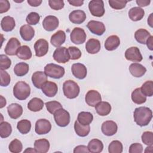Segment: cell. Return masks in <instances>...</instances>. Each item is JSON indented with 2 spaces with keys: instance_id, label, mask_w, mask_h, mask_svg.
Returning a JSON list of instances; mask_svg holds the SVG:
<instances>
[{
  "instance_id": "6da1fadb",
  "label": "cell",
  "mask_w": 153,
  "mask_h": 153,
  "mask_svg": "<svg viewBox=\"0 0 153 153\" xmlns=\"http://www.w3.org/2000/svg\"><path fill=\"white\" fill-rule=\"evenodd\" d=\"M134 121L140 127L149 124L152 118V112L150 108L146 106L136 108L133 112Z\"/></svg>"
},
{
  "instance_id": "7a4b0ae2",
  "label": "cell",
  "mask_w": 153,
  "mask_h": 153,
  "mask_svg": "<svg viewBox=\"0 0 153 153\" xmlns=\"http://www.w3.org/2000/svg\"><path fill=\"white\" fill-rule=\"evenodd\" d=\"M30 94V87L25 81H18L13 87V94L19 100L26 99Z\"/></svg>"
},
{
  "instance_id": "3957f363",
  "label": "cell",
  "mask_w": 153,
  "mask_h": 153,
  "mask_svg": "<svg viewBox=\"0 0 153 153\" xmlns=\"http://www.w3.org/2000/svg\"><path fill=\"white\" fill-rule=\"evenodd\" d=\"M64 95L70 99L76 98L79 93L80 88L78 84L73 80H66L63 84Z\"/></svg>"
},
{
  "instance_id": "277c9868",
  "label": "cell",
  "mask_w": 153,
  "mask_h": 153,
  "mask_svg": "<svg viewBox=\"0 0 153 153\" xmlns=\"http://www.w3.org/2000/svg\"><path fill=\"white\" fill-rule=\"evenodd\" d=\"M44 72L47 76L54 78L60 79L63 76L65 71L63 67L54 64L48 63L44 67Z\"/></svg>"
},
{
  "instance_id": "5b68a950",
  "label": "cell",
  "mask_w": 153,
  "mask_h": 153,
  "mask_svg": "<svg viewBox=\"0 0 153 153\" xmlns=\"http://www.w3.org/2000/svg\"><path fill=\"white\" fill-rule=\"evenodd\" d=\"M54 115V119L56 124L61 127L67 126L70 123V114L63 108L56 111Z\"/></svg>"
},
{
  "instance_id": "8992f818",
  "label": "cell",
  "mask_w": 153,
  "mask_h": 153,
  "mask_svg": "<svg viewBox=\"0 0 153 153\" xmlns=\"http://www.w3.org/2000/svg\"><path fill=\"white\" fill-rule=\"evenodd\" d=\"M88 9L91 14L94 17H102L105 12L104 2L102 0H92L88 3Z\"/></svg>"
},
{
  "instance_id": "52a82bcc",
  "label": "cell",
  "mask_w": 153,
  "mask_h": 153,
  "mask_svg": "<svg viewBox=\"0 0 153 153\" xmlns=\"http://www.w3.org/2000/svg\"><path fill=\"white\" fill-rule=\"evenodd\" d=\"M86 33L85 30L81 27H75L70 34V38L72 42L79 45L83 44L86 39Z\"/></svg>"
},
{
  "instance_id": "ba28073f",
  "label": "cell",
  "mask_w": 153,
  "mask_h": 153,
  "mask_svg": "<svg viewBox=\"0 0 153 153\" xmlns=\"http://www.w3.org/2000/svg\"><path fill=\"white\" fill-rule=\"evenodd\" d=\"M53 57L55 61L60 63H66L70 60L68 49L65 47H57L53 53Z\"/></svg>"
},
{
  "instance_id": "9c48e42d",
  "label": "cell",
  "mask_w": 153,
  "mask_h": 153,
  "mask_svg": "<svg viewBox=\"0 0 153 153\" xmlns=\"http://www.w3.org/2000/svg\"><path fill=\"white\" fill-rule=\"evenodd\" d=\"M51 124L50 122L46 119H39L35 123V131L38 134H45L50 131Z\"/></svg>"
},
{
  "instance_id": "30bf717a",
  "label": "cell",
  "mask_w": 153,
  "mask_h": 153,
  "mask_svg": "<svg viewBox=\"0 0 153 153\" xmlns=\"http://www.w3.org/2000/svg\"><path fill=\"white\" fill-rule=\"evenodd\" d=\"M125 57L127 60L133 62H140L143 59L140 51L137 47H131L127 48L125 52Z\"/></svg>"
},
{
  "instance_id": "8fae6325",
  "label": "cell",
  "mask_w": 153,
  "mask_h": 153,
  "mask_svg": "<svg viewBox=\"0 0 153 153\" xmlns=\"http://www.w3.org/2000/svg\"><path fill=\"white\" fill-rule=\"evenodd\" d=\"M85 100L88 106L95 107V106L98 103L101 102V95L100 93L97 90H90L86 93L85 96Z\"/></svg>"
},
{
  "instance_id": "7c38bea8",
  "label": "cell",
  "mask_w": 153,
  "mask_h": 153,
  "mask_svg": "<svg viewBox=\"0 0 153 153\" xmlns=\"http://www.w3.org/2000/svg\"><path fill=\"white\" fill-rule=\"evenodd\" d=\"M87 27L92 33L99 36L102 35L106 30L103 23L99 21L91 20L87 23Z\"/></svg>"
},
{
  "instance_id": "4fadbf2b",
  "label": "cell",
  "mask_w": 153,
  "mask_h": 153,
  "mask_svg": "<svg viewBox=\"0 0 153 153\" xmlns=\"http://www.w3.org/2000/svg\"><path fill=\"white\" fill-rule=\"evenodd\" d=\"M34 50L36 56L42 57L48 53V42L44 39H39L35 42Z\"/></svg>"
},
{
  "instance_id": "5bb4252c",
  "label": "cell",
  "mask_w": 153,
  "mask_h": 153,
  "mask_svg": "<svg viewBox=\"0 0 153 153\" xmlns=\"http://www.w3.org/2000/svg\"><path fill=\"white\" fill-rule=\"evenodd\" d=\"M59 25V19L54 16H47L42 21V26L44 29L48 32L55 30L58 27Z\"/></svg>"
},
{
  "instance_id": "9a60e30c",
  "label": "cell",
  "mask_w": 153,
  "mask_h": 153,
  "mask_svg": "<svg viewBox=\"0 0 153 153\" xmlns=\"http://www.w3.org/2000/svg\"><path fill=\"white\" fill-rule=\"evenodd\" d=\"M20 42L16 38H11L8 41L4 51L6 54L8 56H14L16 55L17 51L20 47Z\"/></svg>"
},
{
  "instance_id": "2e32d148",
  "label": "cell",
  "mask_w": 153,
  "mask_h": 153,
  "mask_svg": "<svg viewBox=\"0 0 153 153\" xmlns=\"http://www.w3.org/2000/svg\"><path fill=\"white\" fill-rule=\"evenodd\" d=\"M118 130V126L115 122L112 120H108L103 122L101 126L102 133L107 136L114 135Z\"/></svg>"
},
{
  "instance_id": "e0dca14e",
  "label": "cell",
  "mask_w": 153,
  "mask_h": 153,
  "mask_svg": "<svg viewBox=\"0 0 153 153\" xmlns=\"http://www.w3.org/2000/svg\"><path fill=\"white\" fill-rule=\"evenodd\" d=\"M71 71L73 75L79 79H84L87 74V70L85 66L80 63H74L71 66Z\"/></svg>"
},
{
  "instance_id": "ac0fdd59",
  "label": "cell",
  "mask_w": 153,
  "mask_h": 153,
  "mask_svg": "<svg viewBox=\"0 0 153 153\" xmlns=\"http://www.w3.org/2000/svg\"><path fill=\"white\" fill-rule=\"evenodd\" d=\"M32 81L36 88L41 89L44 83L47 81V76L44 72H35L32 76Z\"/></svg>"
},
{
  "instance_id": "d6986e66",
  "label": "cell",
  "mask_w": 153,
  "mask_h": 153,
  "mask_svg": "<svg viewBox=\"0 0 153 153\" xmlns=\"http://www.w3.org/2000/svg\"><path fill=\"white\" fill-rule=\"evenodd\" d=\"M42 93L47 97H52L56 96L58 91L57 85L52 81H47L44 83L42 88Z\"/></svg>"
},
{
  "instance_id": "ffe728a7",
  "label": "cell",
  "mask_w": 153,
  "mask_h": 153,
  "mask_svg": "<svg viewBox=\"0 0 153 153\" xmlns=\"http://www.w3.org/2000/svg\"><path fill=\"white\" fill-rule=\"evenodd\" d=\"M69 19L72 23L81 24L85 20L86 14L82 10H74L69 14Z\"/></svg>"
},
{
  "instance_id": "44dd1931",
  "label": "cell",
  "mask_w": 153,
  "mask_h": 153,
  "mask_svg": "<svg viewBox=\"0 0 153 153\" xmlns=\"http://www.w3.org/2000/svg\"><path fill=\"white\" fill-rule=\"evenodd\" d=\"M20 34L24 41H30L35 35V30L31 26L24 25L20 28Z\"/></svg>"
},
{
  "instance_id": "7402d4cb",
  "label": "cell",
  "mask_w": 153,
  "mask_h": 153,
  "mask_svg": "<svg viewBox=\"0 0 153 153\" xmlns=\"http://www.w3.org/2000/svg\"><path fill=\"white\" fill-rule=\"evenodd\" d=\"M7 112L12 119L19 118L23 114V108L18 103H11L7 107Z\"/></svg>"
},
{
  "instance_id": "603a6c76",
  "label": "cell",
  "mask_w": 153,
  "mask_h": 153,
  "mask_svg": "<svg viewBox=\"0 0 153 153\" xmlns=\"http://www.w3.org/2000/svg\"><path fill=\"white\" fill-rule=\"evenodd\" d=\"M66 40V33L64 31L60 30L54 33L50 39L51 44L55 47H60Z\"/></svg>"
},
{
  "instance_id": "cb8c5ba5",
  "label": "cell",
  "mask_w": 153,
  "mask_h": 153,
  "mask_svg": "<svg viewBox=\"0 0 153 153\" xmlns=\"http://www.w3.org/2000/svg\"><path fill=\"white\" fill-rule=\"evenodd\" d=\"M101 48L100 41L95 38H91L85 44L86 51L91 54L97 53Z\"/></svg>"
},
{
  "instance_id": "d4e9b609",
  "label": "cell",
  "mask_w": 153,
  "mask_h": 153,
  "mask_svg": "<svg viewBox=\"0 0 153 153\" xmlns=\"http://www.w3.org/2000/svg\"><path fill=\"white\" fill-rule=\"evenodd\" d=\"M129 71L130 74L134 77L139 78L145 75L146 72V69L142 65L138 63H131L129 68Z\"/></svg>"
},
{
  "instance_id": "484cf974",
  "label": "cell",
  "mask_w": 153,
  "mask_h": 153,
  "mask_svg": "<svg viewBox=\"0 0 153 153\" xmlns=\"http://www.w3.org/2000/svg\"><path fill=\"white\" fill-rule=\"evenodd\" d=\"M120 44V39L117 35L109 36L105 42V48L108 51H113L117 49Z\"/></svg>"
},
{
  "instance_id": "4316f807",
  "label": "cell",
  "mask_w": 153,
  "mask_h": 153,
  "mask_svg": "<svg viewBox=\"0 0 153 153\" xmlns=\"http://www.w3.org/2000/svg\"><path fill=\"white\" fill-rule=\"evenodd\" d=\"M1 26L2 29L5 32L12 31L16 26V22L14 18L9 16L4 17L1 21Z\"/></svg>"
},
{
  "instance_id": "83f0119b",
  "label": "cell",
  "mask_w": 153,
  "mask_h": 153,
  "mask_svg": "<svg viewBox=\"0 0 153 153\" xmlns=\"http://www.w3.org/2000/svg\"><path fill=\"white\" fill-rule=\"evenodd\" d=\"M111 105L108 102L101 101L95 106V110L100 116L108 115L111 111Z\"/></svg>"
},
{
  "instance_id": "f1b7e54d",
  "label": "cell",
  "mask_w": 153,
  "mask_h": 153,
  "mask_svg": "<svg viewBox=\"0 0 153 153\" xmlns=\"http://www.w3.org/2000/svg\"><path fill=\"white\" fill-rule=\"evenodd\" d=\"M50 146V142L46 139H38L34 142V148L39 153L47 152L49 150Z\"/></svg>"
},
{
  "instance_id": "f546056e",
  "label": "cell",
  "mask_w": 153,
  "mask_h": 153,
  "mask_svg": "<svg viewBox=\"0 0 153 153\" xmlns=\"http://www.w3.org/2000/svg\"><path fill=\"white\" fill-rule=\"evenodd\" d=\"M145 15V11L140 7H134L130 9L128 11L129 18L134 22L139 21Z\"/></svg>"
},
{
  "instance_id": "4dcf8cb0",
  "label": "cell",
  "mask_w": 153,
  "mask_h": 153,
  "mask_svg": "<svg viewBox=\"0 0 153 153\" xmlns=\"http://www.w3.org/2000/svg\"><path fill=\"white\" fill-rule=\"evenodd\" d=\"M87 148L89 152L99 153L103 151V143L99 139H93L88 142Z\"/></svg>"
},
{
  "instance_id": "1f68e13d",
  "label": "cell",
  "mask_w": 153,
  "mask_h": 153,
  "mask_svg": "<svg viewBox=\"0 0 153 153\" xmlns=\"http://www.w3.org/2000/svg\"><path fill=\"white\" fill-rule=\"evenodd\" d=\"M44 106L42 100L38 97H33L27 103V108L32 112H38L41 111Z\"/></svg>"
},
{
  "instance_id": "d6a6232c",
  "label": "cell",
  "mask_w": 153,
  "mask_h": 153,
  "mask_svg": "<svg viewBox=\"0 0 153 153\" xmlns=\"http://www.w3.org/2000/svg\"><path fill=\"white\" fill-rule=\"evenodd\" d=\"M151 36V33L145 29H139L134 33L136 40L141 44H145L147 39Z\"/></svg>"
},
{
  "instance_id": "836d02e7",
  "label": "cell",
  "mask_w": 153,
  "mask_h": 153,
  "mask_svg": "<svg viewBox=\"0 0 153 153\" xmlns=\"http://www.w3.org/2000/svg\"><path fill=\"white\" fill-rule=\"evenodd\" d=\"M93 115L90 112L82 111L78 114L77 121L83 126L90 125L93 121Z\"/></svg>"
},
{
  "instance_id": "e575fe53",
  "label": "cell",
  "mask_w": 153,
  "mask_h": 153,
  "mask_svg": "<svg viewBox=\"0 0 153 153\" xmlns=\"http://www.w3.org/2000/svg\"><path fill=\"white\" fill-rule=\"evenodd\" d=\"M74 130L78 136L80 137H85L90 133V125L83 126L76 120L74 123Z\"/></svg>"
},
{
  "instance_id": "d590c367",
  "label": "cell",
  "mask_w": 153,
  "mask_h": 153,
  "mask_svg": "<svg viewBox=\"0 0 153 153\" xmlns=\"http://www.w3.org/2000/svg\"><path fill=\"white\" fill-rule=\"evenodd\" d=\"M131 98L132 101L137 105L142 104L146 100V97L142 94L140 88H136L132 91Z\"/></svg>"
},
{
  "instance_id": "8d00e7d4",
  "label": "cell",
  "mask_w": 153,
  "mask_h": 153,
  "mask_svg": "<svg viewBox=\"0 0 153 153\" xmlns=\"http://www.w3.org/2000/svg\"><path fill=\"white\" fill-rule=\"evenodd\" d=\"M16 55L19 59L27 60L32 57V54L29 47L27 45H22L17 50Z\"/></svg>"
},
{
  "instance_id": "74e56055",
  "label": "cell",
  "mask_w": 153,
  "mask_h": 153,
  "mask_svg": "<svg viewBox=\"0 0 153 153\" xmlns=\"http://www.w3.org/2000/svg\"><path fill=\"white\" fill-rule=\"evenodd\" d=\"M29 65L25 62H20L16 65L14 68V72L18 76H23L29 72Z\"/></svg>"
},
{
  "instance_id": "f35d334b",
  "label": "cell",
  "mask_w": 153,
  "mask_h": 153,
  "mask_svg": "<svg viewBox=\"0 0 153 153\" xmlns=\"http://www.w3.org/2000/svg\"><path fill=\"white\" fill-rule=\"evenodd\" d=\"M17 128L22 134H27L31 129V123L28 120H22L17 123Z\"/></svg>"
},
{
  "instance_id": "ab89813d",
  "label": "cell",
  "mask_w": 153,
  "mask_h": 153,
  "mask_svg": "<svg viewBox=\"0 0 153 153\" xmlns=\"http://www.w3.org/2000/svg\"><path fill=\"white\" fill-rule=\"evenodd\" d=\"M12 127L11 124L7 121L0 123V136L1 138H7L11 134Z\"/></svg>"
},
{
  "instance_id": "60d3db41",
  "label": "cell",
  "mask_w": 153,
  "mask_h": 153,
  "mask_svg": "<svg viewBox=\"0 0 153 153\" xmlns=\"http://www.w3.org/2000/svg\"><path fill=\"white\" fill-rule=\"evenodd\" d=\"M141 92L146 97H151L153 95V82L152 81H147L144 82L141 88Z\"/></svg>"
},
{
  "instance_id": "b9f144b4",
  "label": "cell",
  "mask_w": 153,
  "mask_h": 153,
  "mask_svg": "<svg viewBox=\"0 0 153 153\" xmlns=\"http://www.w3.org/2000/svg\"><path fill=\"white\" fill-rule=\"evenodd\" d=\"M123 146L122 143L117 140L112 141L108 146V151L109 153H121Z\"/></svg>"
},
{
  "instance_id": "7bdbcfd3",
  "label": "cell",
  "mask_w": 153,
  "mask_h": 153,
  "mask_svg": "<svg viewBox=\"0 0 153 153\" xmlns=\"http://www.w3.org/2000/svg\"><path fill=\"white\" fill-rule=\"evenodd\" d=\"M9 151L12 153H19L22 151L23 145L20 140L14 139L9 144Z\"/></svg>"
},
{
  "instance_id": "ee69618b",
  "label": "cell",
  "mask_w": 153,
  "mask_h": 153,
  "mask_svg": "<svg viewBox=\"0 0 153 153\" xmlns=\"http://www.w3.org/2000/svg\"><path fill=\"white\" fill-rule=\"evenodd\" d=\"M47 111L51 114H54V112L60 108H63L61 103L57 101H50L45 103Z\"/></svg>"
},
{
  "instance_id": "f6af8a7d",
  "label": "cell",
  "mask_w": 153,
  "mask_h": 153,
  "mask_svg": "<svg viewBox=\"0 0 153 153\" xmlns=\"http://www.w3.org/2000/svg\"><path fill=\"white\" fill-rule=\"evenodd\" d=\"M40 20V16L38 13L31 12L26 17V21L29 25H36Z\"/></svg>"
},
{
  "instance_id": "bcb514c9",
  "label": "cell",
  "mask_w": 153,
  "mask_h": 153,
  "mask_svg": "<svg viewBox=\"0 0 153 153\" xmlns=\"http://www.w3.org/2000/svg\"><path fill=\"white\" fill-rule=\"evenodd\" d=\"M68 51L71 60H78L81 57V51L76 47L70 46L68 47Z\"/></svg>"
},
{
  "instance_id": "7dc6e473",
  "label": "cell",
  "mask_w": 153,
  "mask_h": 153,
  "mask_svg": "<svg viewBox=\"0 0 153 153\" xmlns=\"http://www.w3.org/2000/svg\"><path fill=\"white\" fill-rule=\"evenodd\" d=\"M109 4L111 8L115 10H121L126 7L127 1L124 0H109Z\"/></svg>"
},
{
  "instance_id": "c3c4849f",
  "label": "cell",
  "mask_w": 153,
  "mask_h": 153,
  "mask_svg": "<svg viewBox=\"0 0 153 153\" xmlns=\"http://www.w3.org/2000/svg\"><path fill=\"white\" fill-rule=\"evenodd\" d=\"M141 139L144 144L148 146L153 145V133L152 131H146L143 132L142 134Z\"/></svg>"
},
{
  "instance_id": "681fc988",
  "label": "cell",
  "mask_w": 153,
  "mask_h": 153,
  "mask_svg": "<svg viewBox=\"0 0 153 153\" xmlns=\"http://www.w3.org/2000/svg\"><path fill=\"white\" fill-rule=\"evenodd\" d=\"M0 75H1V82L0 85L2 87L8 86L11 81V78L10 75L7 72L4 70L0 69Z\"/></svg>"
},
{
  "instance_id": "f907efd6",
  "label": "cell",
  "mask_w": 153,
  "mask_h": 153,
  "mask_svg": "<svg viewBox=\"0 0 153 153\" xmlns=\"http://www.w3.org/2000/svg\"><path fill=\"white\" fill-rule=\"evenodd\" d=\"M11 65V61L7 56L4 54L0 55V69L1 70L8 69Z\"/></svg>"
},
{
  "instance_id": "816d5d0a",
  "label": "cell",
  "mask_w": 153,
  "mask_h": 153,
  "mask_svg": "<svg viewBox=\"0 0 153 153\" xmlns=\"http://www.w3.org/2000/svg\"><path fill=\"white\" fill-rule=\"evenodd\" d=\"M48 5L53 10H60L64 7L65 4L62 0H49Z\"/></svg>"
},
{
  "instance_id": "f5cc1de1",
  "label": "cell",
  "mask_w": 153,
  "mask_h": 153,
  "mask_svg": "<svg viewBox=\"0 0 153 153\" xmlns=\"http://www.w3.org/2000/svg\"><path fill=\"white\" fill-rule=\"evenodd\" d=\"M130 153H142L143 152V146L139 143H132L129 148Z\"/></svg>"
},
{
  "instance_id": "db71d44e",
  "label": "cell",
  "mask_w": 153,
  "mask_h": 153,
  "mask_svg": "<svg viewBox=\"0 0 153 153\" xmlns=\"http://www.w3.org/2000/svg\"><path fill=\"white\" fill-rule=\"evenodd\" d=\"M10 8V4L7 0H0V13L7 12Z\"/></svg>"
},
{
  "instance_id": "11a10c76",
  "label": "cell",
  "mask_w": 153,
  "mask_h": 153,
  "mask_svg": "<svg viewBox=\"0 0 153 153\" xmlns=\"http://www.w3.org/2000/svg\"><path fill=\"white\" fill-rule=\"evenodd\" d=\"M74 153L78 152H89L87 146L85 145H78L76 146L74 149Z\"/></svg>"
},
{
  "instance_id": "9f6ffc18",
  "label": "cell",
  "mask_w": 153,
  "mask_h": 153,
  "mask_svg": "<svg viewBox=\"0 0 153 153\" xmlns=\"http://www.w3.org/2000/svg\"><path fill=\"white\" fill-rule=\"evenodd\" d=\"M136 4L138 5L139 7H144L149 5L151 3L150 0H136Z\"/></svg>"
},
{
  "instance_id": "6f0895ef",
  "label": "cell",
  "mask_w": 153,
  "mask_h": 153,
  "mask_svg": "<svg viewBox=\"0 0 153 153\" xmlns=\"http://www.w3.org/2000/svg\"><path fill=\"white\" fill-rule=\"evenodd\" d=\"M68 1L71 5L75 7H80L84 4V1L82 0H68Z\"/></svg>"
},
{
  "instance_id": "680465c9",
  "label": "cell",
  "mask_w": 153,
  "mask_h": 153,
  "mask_svg": "<svg viewBox=\"0 0 153 153\" xmlns=\"http://www.w3.org/2000/svg\"><path fill=\"white\" fill-rule=\"evenodd\" d=\"M27 2L29 4V5L34 7L40 5L42 3L41 0H27Z\"/></svg>"
},
{
  "instance_id": "91938a15",
  "label": "cell",
  "mask_w": 153,
  "mask_h": 153,
  "mask_svg": "<svg viewBox=\"0 0 153 153\" xmlns=\"http://www.w3.org/2000/svg\"><path fill=\"white\" fill-rule=\"evenodd\" d=\"M153 36L152 35H151V36L147 39L146 42V44L148 47V48L150 50H153Z\"/></svg>"
},
{
  "instance_id": "94428289",
  "label": "cell",
  "mask_w": 153,
  "mask_h": 153,
  "mask_svg": "<svg viewBox=\"0 0 153 153\" xmlns=\"http://www.w3.org/2000/svg\"><path fill=\"white\" fill-rule=\"evenodd\" d=\"M6 103H7L6 99L2 96H1V105H0V108H2L3 107H4L6 105Z\"/></svg>"
},
{
  "instance_id": "6125c7cd",
  "label": "cell",
  "mask_w": 153,
  "mask_h": 153,
  "mask_svg": "<svg viewBox=\"0 0 153 153\" xmlns=\"http://www.w3.org/2000/svg\"><path fill=\"white\" fill-rule=\"evenodd\" d=\"M152 13H151L150 14V16H149V17L148 18V24L151 27H152V23H153V22H152Z\"/></svg>"
},
{
  "instance_id": "be15d7a7",
  "label": "cell",
  "mask_w": 153,
  "mask_h": 153,
  "mask_svg": "<svg viewBox=\"0 0 153 153\" xmlns=\"http://www.w3.org/2000/svg\"><path fill=\"white\" fill-rule=\"evenodd\" d=\"M25 152H37L35 149L32 148H27L25 151H24Z\"/></svg>"
}]
</instances>
